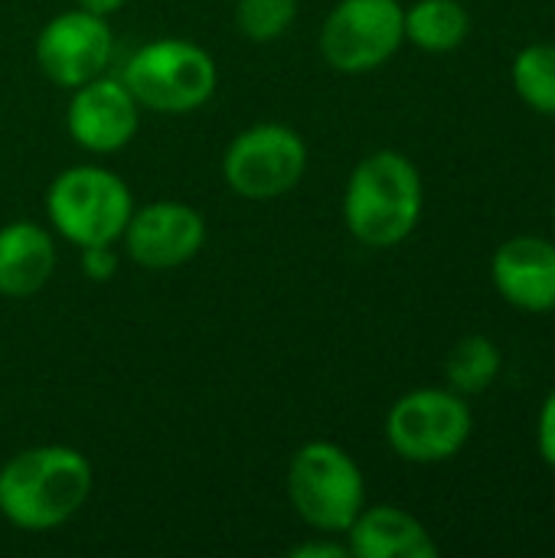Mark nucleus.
Masks as SVG:
<instances>
[{
  "instance_id": "423d86ee",
  "label": "nucleus",
  "mask_w": 555,
  "mask_h": 558,
  "mask_svg": "<svg viewBox=\"0 0 555 558\" xmlns=\"http://www.w3.org/2000/svg\"><path fill=\"white\" fill-rule=\"evenodd\" d=\"M471 409L455 389L406 392L386 415L389 448L412 464L451 461L471 438Z\"/></svg>"
},
{
  "instance_id": "dca6fc26",
  "label": "nucleus",
  "mask_w": 555,
  "mask_h": 558,
  "mask_svg": "<svg viewBox=\"0 0 555 558\" xmlns=\"http://www.w3.org/2000/svg\"><path fill=\"white\" fill-rule=\"evenodd\" d=\"M448 386L458 396H478L491 389L500 376V350L487 337H464L455 343L445 363Z\"/></svg>"
},
{
  "instance_id": "aec40b11",
  "label": "nucleus",
  "mask_w": 555,
  "mask_h": 558,
  "mask_svg": "<svg viewBox=\"0 0 555 558\" xmlns=\"http://www.w3.org/2000/svg\"><path fill=\"white\" fill-rule=\"evenodd\" d=\"M536 445L543 461L555 471V389L546 396L543 409H540V422H536Z\"/></svg>"
},
{
  "instance_id": "f8f14e48",
  "label": "nucleus",
  "mask_w": 555,
  "mask_h": 558,
  "mask_svg": "<svg viewBox=\"0 0 555 558\" xmlns=\"http://www.w3.org/2000/svg\"><path fill=\"white\" fill-rule=\"evenodd\" d=\"M491 278L507 304L527 314L555 311V245L550 239L540 235L507 239L494 252Z\"/></svg>"
},
{
  "instance_id": "f257e3e1",
  "label": "nucleus",
  "mask_w": 555,
  "mask_h": 558,
  "mask_svg": "<svg viewBox=\"0 0 555 558\" xmlns=\"http://www.w3.org/2000/svg\"><path fill=\"white\" fill-rule=\"evenodd\" d=\"M92 494V464L65 445H39L0 468V513L20 530L43 533L69 523Z\"/></svg>"
},
{
  "instance_id": "5701e85b",
  "label": "nucleus",
  "mask_w": 555,
  "mask_h": 558,
  "mask_svg": "<svg viewBox=\"0 0 555 558\" xmlns=\"http://www.w3.org/2000/svg\"><path fill=\"white\" fill-rule=\"evenodd\" d=\"M553 222H555V203H553Z\"/></svg>"
},
{
  "instance_id": "9b49d317",
  "label": "nucleus",
  "mask_w": 555,
  "mask_h": 558,
  "mask_svg": "<svg viewBox=\"0 0 555 558\" xmlns=\"http://www.w3.org/2000/svg\"><path fill=\"white\" fill-rule=\"evenodd\" d=\"M141 105L121 78H92L72 92L65 128L69 137L92 154H114L131 144L141 121Z\"/></svg>"
},
{
  "instance_id": "0eeeda50",
  "label": "nucleus",
  "mask_w": 555,
  "mask_h": 558,
  "mask_svg": "<svg viewBox=\"0 0 555 558\" xmlns=\"http://www.w3.org/2000/svg\"><path fill=\"white\" fill-rule=\"evenodd\" d=\"M399 0H340L321 26V56L330 69L363 75L379 69L406 43Z\"/></svg>"
},
{
  "instance_id": "1a4fd4ad",
  "label": "nucleus",
  "mask_w": 555,
  "mask_h": 558,
  "mask_svg": "<svg viewBox=\"0 0 555 558\" xmlns=\"http://www.w3.org/2000/svg\"><path fill=\"white\" fill-rule=\"evenodd\" d=\"M114 52L108 16L88 10H69L52 16L36 36V62L43 75L62 88H79L98 78Z\"/></svg>"
},
{
  "instance_id": "6ab92c4d",
  "label": "nucleus",
  "mask_w": 555,
  "mask_h": 558,
  "mask_svg": "<svg viewBox=\"0 0 555 558\" xmlns=\"http://www.w3.org/2000/svg\"><path fill=\"white\" fill-rule=\"evenodd\" d=\"M79 252H82V271L92 281H108L118 271V255H114L111 245H88V248H79Z\"/></svg>"
},
{
  "instance_id": "f3484780",
  "label": "nucleus",
  "mask_w": 555,
  "mask_h": 558,
  "mask_svg": "<svg viewBox=\"0 0 555 558\" xmlns=\"http://www.w3.org/2000/svg\"><path fill=\"white\" fill-rule=\"evenodd\" d=\"M517 95L540 114L555 118V46L533 43L517 52L510 69Z\"/></svg>"
},
{
  "instance_id": "a211bd4d",
  "label": "nucleus",
  "mask_w": 555,
  "mask_h": 558,
  "mask_svg": "<svg viewBox=\"0 0 555 558\" xmlns=\"http://www.w3.org/2000/svg\"><path fill=\"white\" fill-rule=\"evenodd\" d=\"M298 16V0H239L236 26L252 43L278 39Z\"/></svg>"
},
{
  "instance_id": "20e7f679",
  "label": "nucleus",
  "mask_w": 555,
  "mask_h": 558,
  "mask_svg": "<svg viewBox=\"0 0 555 558\" xmlns=\"http://www.w3.org/2000/svg\"><path fill=\"white\" fill-rule=\"evenodd\" d=\"M288 497L311 530L337 536L347 533L366 507V484L357 461L340 445L311 441L291 458Z\"/></svg>"
},
{
  "instance_id": "7ed1b4c3",
  "label": "nucleus",
  "mask_w": 555,
  "mask_h": 558,
  "mask_svg": "<svg viewBox=\"0 0 555 558\" xmlns=\"http://www.w3.org/2000/svg\"><path fill=\"white\" fill-rule=\"evenodd\" d=\"M121 82L141 108L186 114L213 98L219 72L203 46L186 39H157L128 59Z\"/></svg>"
},
{
  "instance_id": "2eb2a0df",
  "label": "nucleus",
  "mask_w": 555,
  "mask_h": 558,
  "mask_svg": "<svg viewBox=\"0 0 555 558\" xmlns=\"http://www.w3.org/2000/svg\"><path fill=\"white\" fill-rule=\"evenodd\" d=\"M406 39L425 52H451L468 39L471 16L458 0H415L406 7Z\"/></svg>"
},
{
  "instance_id": "f03ea898",
  "label": "nucleus",
  "mask_w": 555,
  "mask_h": 558,
  "mask_svg": "<svg viewBox=\"0 0 555 558\" xmlns=\"http://www.w3.org/2000/svg\"><path fill=\"white\" fill-rule=\"evenodd\" d=\"M422 219V177L399 150H376L357 163L343 193V222L366 248L406 242Z\"/></svg>"
},
{
  "instance_id": "4468645a",
  "label": "nucleus",
  "mask_w": 555,
  "mask_h": 558,
  "mask_svg": "<svg viewBox=\"0 0 555 558\" xmlns=\"http://www.w3.org/2000/svg\"><path fill=\"white\" fill-rule=\"evenodd\" d=\"M56 271V242L36 222H10L0 229V294L33 298Z\"/></svg>"
},
{
  "instance_id": "39448f33",
  "label": "nucleus",
  "mask_w": 555,
  "mask_h": 558,
  "mask_svg": "<svg viewBox=\"0 0 555 558\" xmlns=\"http://www.w3.org/2000/svg\"><path fill=\"white\" fill-rule=\"evenodd\" d=\"M134 213L131 190L121 177L101 167H69L46 193V216L52 229L79 245H114Z\"/></svg>"
},
{
  "instance_id": "ddd939ff",
  "label": "nucleus",
  "mask_w": 555,
  "mask_h": 558,
  "mask_svg": "<svg viewBox=\"0 0 555 558\" xmlns=\"http://www.w3.org/2000/svg\"><path fill=\"white\" fill-rule=\"evenodd\" d=\"M350 556L357 558H435L438 546L429 530L399 507H363L347 530Z\"/></svg>"
},
{
  "instance_id": "412c9836",
  "label": "nucleus",
  "mask_w": 555,
  "mask_h": 558,
  "mask_svg": "<svg viewBox=\"0 0 555 558\" xmlns=\"http://www.w3.org/2000/svg\"><path fill=\"white\" fill-rule=\"evenodd\" d=\"M291 558H350V546L347 543H301L291 549Z\"/></svg>"
},
{
  "instance_id": "4be33fe9",
  "label": "nucleus",
  "mask_w": 555,
  "mask_h": 558,
  "mask_svg": "<svg viewBox=\"0 0 555 558\" xmlns=\"http://www.w3.org/2000/svg\"><path fill=\"white\" fill-rule=\"evenodd\" d=\"M79 7L88 13H98V16H111L114 10L124 7V0H79Z\"/></svg>"
},
{
  "instance_id": "6e6552de",
  "label": "nucleus",
  "mask_w": 555,
  "mask_h": 558,
  "mask_svg": "<svg viewBox=\"0 0 555 558\" xmlns=\"http://www.w3.org/2000/svg\"><path fill=\"white\" fill-rule=\"evenodd\" d=\"M307 167V147L288 124H255L232 137L222 157V177L242 199H278L298 186Z\"/></svg>"
},
{
  "instance_id": "9d476101",
  "label": "nucleus",
  "mask_w": 555,
  "mask_h": 558,
  "mask_svg": "<svg viewBox=\"0 0 555 558\" xmlns=\"http://www.w3.org/2000/svg\"><path fill=\"white\" fill-rule=\"evenodd\" d=\"M121 239L134 265L147 271H170L186 265L203 248L206 222L193 206L164 199L131 213Z\"/></svg>"
}]
</instances>
